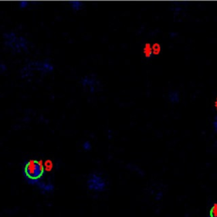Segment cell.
Masks as SVG:
<instances>
[{
    "instance_id": "8",
    "label": "cell",
    "mask_w": 217,
    "mask_h": 217,
    "mask_svg": "<svg viewBox=\"0 0 217 217\" xmlns=\"http://www.w3.org/2000/svg\"><path fill=\"white\" fill-rule=\"evenodd\" d=\"M82 4L83 3L81 1H71V9L75 10V11H79L82 9Z\"/></svg>"
},
{
    "instance_id": "3",
    "label": "cell",
    "mask_w": 217,
    "mask_h": 217,
    "mask_svg": "<svg viewBox=\"0 0 217 217\" xmlns=\"http://www.w3.org/2000/svg\"><path fill=\"white\" fill-rule=\"evenodd\" d=\"M24 171L27 181H38L43 175L44 167L38 160H31L26 164Z\"/></svg>"
},
{
    "instance_id": "10",
    "label": "cell",
    "mask_w": 217,
    "mask_h": 217,
    "mask_svg": "<svg viewBox=\"0 0 217 217\" xmlns=\"http://www.w3.org/2000/svg\"><path fill=\"white\" fill-rule=\"evenodd\" d=\"M82 148L85 151H90L92 149V144L89 141H85L82 144Z\"/></svg>"
},
{
    "instance_id": "11",
    "label": "cell",
    "mask_w": 217,
    "mask_h": 217,
    "mask_svg": "<svg viewBox=\"0 0 217 217\" xmlns=\"http://www.w3.org/2000/svg\"><path fill=\"white\" fill-rule=\"evenodd\" d=\"M27 5H28V2H27V1H21V2L19 3V6H20V8H21V9H25V8H27Z\"/></svg>"
},
{
    "instance_id": "5",
    "label": "cell",
    "mask_w": 217,
    "mask_h": 217,
    "mask_svg": "<svg viewBox=\"0 0 217 217\" xmlns=\"http://www.w3.org/2000/svg\"><path fill=\"white\" fill-rule=\"evenodd\" d=\"M82 85L83 88H88V90L91 93H94L98 86V82L94 76H87L82 80Z\"/></svg>"
},
{
    "instance_id": "13",
    "label": "cell",
    "mask_w": 217,
    "mask_h": 217,
    "mask_svg": "<svg viewBox=\"0 0 217 217\" xmlns=\"http://www.w3.org/2000/svg\"><path fill=\"white\" fill-rule=\"evenodd\" d=\"M5 68H6L5 65H3V64H2V65H1V71H2V72H3V71L6 70Z\"/></svg>"
},
{
    "instance_id": "1",
    "label": "cell",
    "mask_w": 217,
    "mask_h": 217,
    "mask_svg": "<svg viewBox=\"0 0 217 217\" xmlns=\"http://www.w3.org/2000/svg\"><path fill=\"white\" fill-rule=\"evenodd\" d=\"M3 39L6 46L15 53H21L28 50V41L24 37H17L13 32L3 33Z\"/></svg>"
},
{
    "instance_id": "6",
    "label": "cell",
    "mask_w": 217,
    "mask_h": 217,
    "mask_svg": "<svg viewBox=\"0 0 217 217\" xmlns=\"http://www.w3.org/2000/svg\"><path fill=\"white\" fill-rule=\"evenodd\" d=\"M28 183L32 185H36L40 190H42L43 193H50L54 189V186L50 182H45L41 180L38 181H28Z\"/></svg>"
},
{
    "instance_id": "7",
    "label": "cell",
    "mask_w": 217,
    "mask_h": 217,
    "mask_svg": "<svg viewBox=\"0 0 217 217\" xmlns=\"http://www.w3.org/2000/svg\"><path fill=\"white\" fill-rule=\"evenodd\" d=\"M168 98H169V100H170V102L173 103H177L180 101L179 93L176 91L170 92Z\"/></svg>"
},
{
    "instance_id": "12",
    "label": "cell",
    "mask_w": 217,
    "mask_h": 217,
    "mask_svg": "<svg viewBox=\"0 0 217 217\" xmlns=\"http://www.w3.org/2000/svg\"><path fill=\"white\" fill-rule=\"evenodd\" d=\"M213 126H214V130H215V132H217V115L215 116V118H214V122H213Z\"/></svg>"
},
{
    "instance_id": "14",
    "label": "cell",
    "mask_w": 217,
    "mask_h": 217,
    "mask_svg": "<svg viewBox=\"0 0 217 217\" xmlns=\"http://www.w3.org/2000/svg\"><path fill=\"white\" fill-rule=\"evenodd\" d=\"M214 106H215V108L217 109V98L216 100H215V102H214Z\"/></svg>"
},
{
    "instance_id": "4",
    "label": "cell",
    "mask_w": 217,
    "mask_h": 217,
    "mask_svg": "<svg viewBox=\"0 0 217 217\" xmlns=\"http://www.w3.org/2000/svg\"><path fill=\"white\" fill-rule=\"evenodd\" d=\"M87 183L88 188L95 192H102L106 188L105 180L96 173H93L89 176Z\"/></svg>"
},
{
    "instance_id": "2",
    "label": "cell",
    "mask_w": 217,
    "mask_h": 217,
    "mask_svg": "<svg viewBox=\"0 0 217 217\" xmlns=\"http://www.w3.org/2000/svg\"><path fill=\"white\" fill-rule=\"evenodd\" d=\"M41 71L42 73H50L53 71V65L48 61H32L22 68L21 77L27 78L33 75V71Z\"/></svg>"
},
{
    "instance_id": "9",
    "label": "cell",
    "mask_w": 217,
    "mask_h": 217,
    "mask_svg": "<svg viewBox=\"0 0 217 217\" xmlns=\"http://www.w3.org/2000/svg\"><path fill=\"white\" fill-rule=\"evenodd\" d=\"M209 217H217V204L212 206L209 211Z\"/></svg>"
}]
</instances>
